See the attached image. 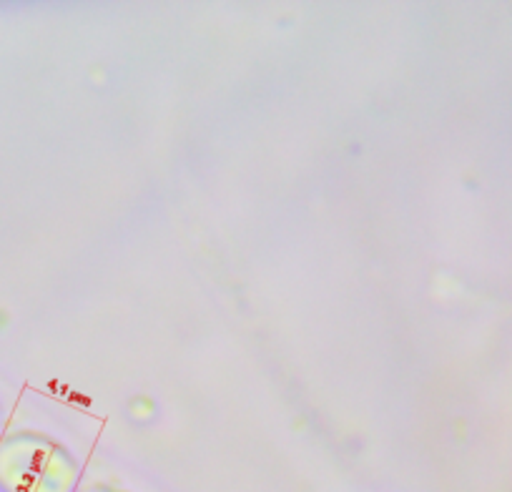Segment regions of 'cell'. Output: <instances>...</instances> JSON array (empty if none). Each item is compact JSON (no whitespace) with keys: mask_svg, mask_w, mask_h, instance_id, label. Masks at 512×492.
Wrapping results in <instances>:
<instances>
[{"mask_svg":"<svg viewBox=\"0 0 512 492\" xmlns=\"http://www.w3.org/2000/svg\"><path fill=\"white\" fill-rule=\"evenodd\" d=\"M78 460L56 437L38 430H16L0 437V490L71 492Z\"/></svg>","mask_w":512,"mask_h":492,"instance_id":"cell-1","label":"cell"},{"mask_svg":"<svg viewBox=\"0 0 512 492\" xmlns=\"http://www.w3.org/2000/svg\"><path fill=\"white\" fill-rule=\"evenodd\" d=\"M88 492H121V490H113V487H93V490Z\"/></svg>","mask_w":512,"mask_h":492,"instance_id":"cell-2","label":"cell"},{"mask_svg":"<svg viewBox=\"0 0 512 492\" xmlns=\"http://www.w3.org/2000/svg\"><path fill=\"white\" fill-rule=\"evenodd\" d=\"M0 422H3V405H0Z\"/></svg>","mask_w":512,"mask_h":492,"instance_id":"cell-3","label":"cell"}]
</instances>
